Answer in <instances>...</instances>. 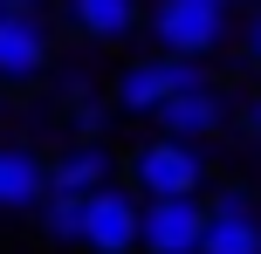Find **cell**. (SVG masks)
<instances>
[{
	"mask_svg": "<svg viewBox=\"0 0 261 254\" xmlns=\"http://www.w3.org/2000/svg\"><path fill=\"white\" fill-rule=\"evenodd\" d=\"M213 165H206V145H186V137H138L124 151V186L144 192V200H179V192H206Z\"/></svg>",
	"mask_w": 261,
	"mask_h": 254,
	"instance_id": "obj_1",
	"label": "cell"
},
{
	"mask_svg": "<svg viewBox=\"0 0 261 254\" xmlns=\"http://www.w3.org/2000/svg\"><path fill=\"white\" fill-rule=\"evenodd\" d=\"M193 82H206V69L193 62V55H130V62L110 76V103L124 110V117H158V103L179 90H193Z\"/></svg>",
	"mask_w": 261,
	"mask_h": 254,
	"instance_id": "obj_2",
	"label": "cell"
},
{
	"mask_svg": "<svg viewBox=\"0 0 261 254\" xmlns=\"http://www.w3.org/2000/svg\"><path fill=\"white\" fill-rule=\"evenodd\" d=\"M144 241V206L124 179L83 192V254H138Z\"/></svg>",
	"mask_w": 261,
	"mask_h": 254,
	"instance_id": "obj_3",
	"label": "cell"
},
{
	"mask_svg": "<svg viewBox=\"0 0 261 254\" xmlns=\"http://www.w3.org/2000/svg\"><path fill=\"white\" fill-rule=\"evenodd\" d=\"M227 0H158L151 7V35L165 55H193V62H206L213 48L227 41Z\"/></svg>",
	"mask_w": 261,
	"mask_h": 254,
	"instance_id": "obj_4",
	"label": "cell"
},
{
	"mask_svg": "<svg viewBox=\"0 0 261 254\" xmlns=\"http://www.w3.org/2000/svg\"><path fill=\"white\" fill-rule=\"evenodd\" d=\"M199 254H261V206L248 186H220L206 192V234Z\"/></svg>",
	"mask_w": 261,
	"mask_h": 254,
	"instance_id": "obj_5",
	"label": "cell"
},
{
	"mask_svg": "<svg viewBox=\"0 0 261 254\" xmlns=\"http://www.w3.org/2000/svg\"><path fill=\"white\" fill-rule=\"evenodd\" d=\"M55 41H48V21L41 14H21V7H0V82L7 90H28V82L48 69Z\"/></svg>",
	"mask_w": 261,
	"mask_h": 254,
	"instance_id": "obj_6",
	"label": "cell"
},
{
	"mask_svg": "<svg viewBox=\"0 0 261 254\" xmlns=\"http://www.w3.org/2000/svg\"><path fill=\"white\" fill-rule=\"evenodd\" d=\"M199 234H206V192L144 200V254H199Z\"/></svg>",
	"mask_w": 261,
	"mask_h": 254,
	"instance_id": "obj_7",
	"label": "cell"
},
{
	"mask_svg": "<svg viewBox=\"0 0 261 254\" xmlns=\"http://www.w3.org/2000/svg\"><path fill=\"white\" fill-rule=\"evenodd\" d=\"M227 117H234V110H227V96H220L213 76L158 103V131H165V137H186V145H213V137L227 131Z\"/></svg>",
	"mask_w": 261,
	"mask_h": 254,
	"instance_id": "obj_8",
	"label": "cell"
},
{
	"mask_svg": "<svg viewBox=\"0 0 261 254\" xmlns=\"http://www.w3.org/2000/svg\"><path fill=\"white\" fill-rule=\"evenodd\" d=\"M117 172H124V158H117L96 131L76 137L69 151H55V158H48V186H55V192H96V186H110Z\"/></svg>",
	"mask_w": 261,
	"mask_h": 254,
	"instance_id": "obj_9",
	"label": "cell"
},
{
	"mask_svg": "<svg viewBox=\"0 0 261 254\" xmlns=\"http://www.w3.org/2000/svg\"><path fill=\"white\" fill-rule=\"evenodd\" d=\"M144 21V0H62V27L76 41H130Z\"/></svg>",
	"mask_w": 261,
	"mask_h": 254,
	"instance_id": "obj_10",
	"label": "cell"
},
{
	"mask_svg": "<svg viewBox=\"0 0 261 254\" xmlns=\"http://www.w3.org/2000/svg\"><path fill=\"white\" fill-rule=\"evenodd\" d=\"M48 192V158L28 145H0V213H35Z\"/></svg>",
	"mask_w": 261,
	"mask_h": 254,
	"instance_id": "obj_11",
	"label": "cell"
},
{
	"mask_svg": "<svg viewBox=\"0 0 261 254\" xmlns=\"http://www.w3.org/2000/svg\"><path fill=\"white\" fill-rule=\"evenodd\" d=\"M41 241L48 247H83V192H41Z\"/></svg>",
	"mask_w": 261,
	"mask_h": 254,
	"instance_id": "obj_12",
	"label": "cell"
},
{
	"mask_svg": "<svg viewBox=\"0 0 261 254\" xmlns=\"http://www.w3.org/2000/svg\"><path fill=\"white\" fill-rule=\"evenodd\" d=\"M241 131H248V137H254V145H261V90L248 96V117H241Z\"/></svg>",
	"mask_w": 261,
	"mask_h": 254,
	"instance_id": "obj_13",
	"label": "cell"
},
{
	"mask_svg": "<svg viewBox=\"0 0 261 254\" xmlns=\"http://www.w3.org/2000/svg\"><path fill=\"white\" fill-rule=\"evenodd\" d=\"M248 62L261 69V14H254V21H248Z\"/></svg>",
	"mask_w": 261,
	"mask_h": 254,
	"instance_id": "obj_14",
	"label": "cell"
},
{
	"mask_svg": "<svg viewBox=\"0 0 261 254\" xmlns=\"http://www.w3.org/2000/svg\"><path fill=\"white\" fill-rule=\"evenodd\" d=\"M0 7H21V14H48V0H0Z\"/></svg>",
	"mask_w": 261,
	"mask_h": 254,
	"instance_id": "obj_15",
	"label": "cell"
}]
</instances>
